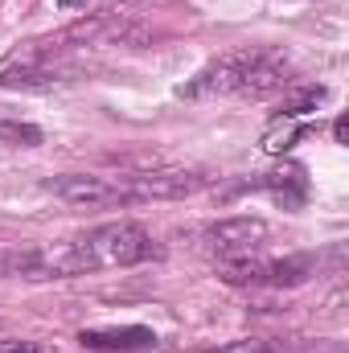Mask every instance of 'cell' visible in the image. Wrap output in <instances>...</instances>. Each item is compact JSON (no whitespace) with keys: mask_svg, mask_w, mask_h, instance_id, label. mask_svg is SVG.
<instances>
[{"mask_svg":"<svg viewBox=\"0 0 349 353\" xmlns=\"http://www.w3.org/2000/svg\"><path fill=\"white\" fill-rule=\"evenodd\" d=\"M308 132L304 119H292V115H275V123L263 132V152H288L300 136Z\"/></svg>","mask_w":349,"mask_h":353,"instance_id":"cell-11","label":"cell"},{"mask_svg":"<svg viewBox=\"0 0 349 353\" xmlns=\"http://www.w3.org/2000/svg\"><path fill=\"white\" fill-rule=\"evenodd\" d=\"M206 353H279V345H271V341H255V337H243V341H230V345H218V350H206Z\"/></svg>","mask_w":349,"mask_h":353,"instance_id":"cell-13","label":"cell"},{"mask_svg":"<svg viewBox=\"0 0 349 353\" xmlns=\"http://www.w3.org/2000/svg\"><path fill=\"white\" fill-rule=\"evenodd\" d=\"M161 247L152 243V234L136 222H103L79 239L66 243H50L37 251H21V255H4L8 275H29V279H70V275H87L103 267H136L157 259Z\"/></svg>","mask_w":349,"mask_h":353,"instance_id":"cell-1","label":"cell"},{"mask_svg":"<svg viewBox=\"0 0 349 353\" xmlns=\"http://www.w3.org/2000/svg\"><path fill=\"white\" fill-rule=\"evenodd\" d=\"M267 222L251 218V214H239V218H218L201 230V243L218 255V259H239V255H255L263 243H267Z\"/></svg>","mask_w":349,"mask_h":353,"instance_id":"cell-7","label":"cell"},{"mask_svg":"<svg viewBox=\"0 0 349 353\" xmlns=\"http://www.w3.org/2000/svg\"><path fill=\"white\" fill-rule=\"evenodd\" d=\"M41 140H46V132L33 119H25L21 111L0 107V144H8V148H37Z\"/></svg>","mask_w":349,"mask_h":353,"instance_id":"cell-10","label":"cell"},{"mask_svg":"<svg viewBox=\"0 0 349 353\" xmlns=\"http://www.w3.org/2000/svg\"><path fill=\"white\" fill-rule=\"evenodd\" d=\"M46 193L74 210H103V205H132V193L123 176H90V173H62L46 181Z\"/></svg>","mask_w":349,"mask_h":353,"instance_id":"cell-5","label":"cell"},{"mask_svg":"<svg viewBox=\"0 0 349 353\" xmlns=\"http://www.w3.org/2000/svg\"><path fill=\"white\" fill-rule=\"evenodd\" d=\"M292 87V62L275 46H243L218 54L210 66L193 74L185 99H267Z\"/></svg>","mask_w":349,"mask_h":353,"instance_id":"cell-2","label":"cell"},{"mask_svg":"<svg viewBox=\"0 0 349 353\" xmlns=\"http://www.w3.org/2000/svg\"><path fill=\"white\" fill-rule=\"evenodd\" d=\"M74 79H79V62H70V54L54 50L50 41H29L0 66L4 90H54Z\"/></svg>","mask_w":349,"mask_h":353,"instance_id":"cell-3","label":"cell"},{"mask_svg":"<svg viewBox=\"0 0 349 353\" xmlns=\"http://www.w3.org/2000/svg\"><path fill=\"white\" fill-rule=\"evenodd\" d=\"M321 103H325V87H288L283 90V111H279V115L304 119V115H312Z\"/></svg>","mask_w":349,"mask_h":353,"instance_id":"cell-12","label":"cell"},{"mask_svg":"<svg viewBox=\"0 0 349 353\" xmlns=\"http://www.w3.org/2000/svg\"><path fill=\"white\" fill-rule=\"evenodd\" d=\"M317 271L312 255H288V259H263L255 255H239V259H218V275L226 283H267V288H296Z\"/></svg>","mask_w":349,"mask_h":353,"instance_id":"cell-4","label":"cell"},{"mask_svg":"<svg viewBox=\"0 0 349 353\" xmlns=\"http://www.w3.org/2000/svg\"><path fill=\"white\" fill-rule=\"evenodd\" d=\"M0 353H41V345H33V341H0Z\"/></svg>","mask_w":349,"mask_h":353,"instance_id":"cell-14","label":"cell"},{"mask_svg":"<svg viewBox=\"0 0 349 353\" xmlns=\"http://www.w3.org/2000/svg\"><path fill=\"white\" fill-rule=\"evenodd\" d=\"M79 4H87V0H58V8H79Z\"/></svg>","mask_w":349,"mask_h":353,"instance_id":"cell-15","label":"cell"},{"mask_svg":"<svg viewBox=\"0 0 349 353\" xmlns=\"http://www.w3.org/2000/svg\"><path fill=\"white\" fill-rule=\"evenodd\" d=\"M79 341L94 353H148L161 345V337L144 325H123V329H83Z\"/></svg>","mask_w":349,"mask_h":353,"instance_id":"cell-8","label":"cell"},{"mask_svg":"<svg viewBox=\"0 0 349 353\" xmlns=\"http://www.w3.org/2000/svg\"><path fill=\"white\" fill-rule=\"evenodd\" d=\"M243 189H263V193L275 197L283 210H300V205L308 201V176H304L300 165H292V161H283L279 169L255 176V181H247Z\"/></svg>","mask_w":349,"mask_h":353,"instance_id":"cell-9","label":"cell"},{"mask_svg":"<svg viewBox=\"0 0 349 353\" xmlns=\"http://www.w3.org/2000/svg\"><path fill=\"white\" fill-rule=\"evenodd\" d=\"M0 275H4V267H0Z\"/></svg>","mask_w":349,"mask_h":353,"instance_id":"cell-16","label":"cell"},{"mask_svg":"<svg viewBox=\"0 0 349 353\" xmlns=\"http://www.w3.org/2000/svg\"><path fill=\"white\" fill-rule=\"evenodd\" d=\"M123 185L132 201H181L193 197L210 185V173L201 169H144V173H123Z\"/></svg>","mask_w":349,"mask_h":353,"instance_id":"cell-6","label":"cell"}]
</instances>
